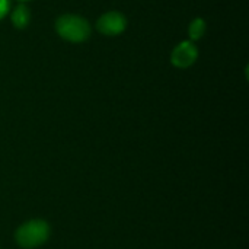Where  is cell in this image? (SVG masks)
Returning a JSON list of instances; mask_svg holds the SVG:
<instances>
[{
	"instance_id": "obj_1",
	"label": "cell",
	"mask_w": 249,
	"mask_h": 249,
	"mask_svg": "<svg viewBox=\"0 0 249 249\" xmlns=\"http://www.w3.org/2000/svg\"><path fill=\"white\" fill-rule=\"evenodd\" d=\"M57 34L70 42H83L90 36L89 22L77 15H63L55 20Z\"/></svg>"
},
{
	"instance_id": "obj_2",
	"label": "cell",
	"mask_w": 249,
	"mask_h": 249,
	"mask_svg": "<svg viewBox=\"0 0 249 249\" xmlns=\"http://www.w3.org/2000/svg\"><path fill=\"white\" fill-rule=\"evenodd\" d=\"M50 235V228L44 220H31L23 223L16 232V242L22 248L32 249L42 245Z\"/></svg>"
},
{
	"instance_id": "obj_3",
	"label": "cell",
	"mask_w": 249,
	"mask_h": 249,
	"mask_svg": "<svg viewBox=\"0 0 249 249\" xmlns=\"http://www.w3.org/2000/svg\"><path fill=\"white\" fill-rule=\"evenodd\" d=\"M96 28H98V31L102 35L117 36V35H120V34H123L125 31V28H127V19H125V16L123 13L115 12V10H111V12L104 13L98 19Z\"/></svg>"
},
{
	"instance_id": "obj_4",
	"label": "cell",
	"mask_w": 249,
	"mask_h": 249,
	"mask_svg": "<svg viewBox=\"0 0 249 249\" xmlns=\"http://www.w3.org/2000/svg\"><path fill=\"white\" fill-rule=\"evenodd\" d=\"M197 57H198V50L194 45V42L182 41L174 48L171 54V63L178 69H188L196 63Z\"/></svg>"
},
{
	"instance_id": "obj_5",
	"label": "cell",
	"mask_w": 249,
	"mask_h": 249,
	"mask_svg": "<svg viewBox=\"0 0 249 249\" xmlns=\"http://www.w3.org/2000/svg\"><path fill=\"white\" fill-rule=\"evenodd\" d=\"M29 20H31V13H29L26 6L19 4V6H16L13 9V12H12V23H13L15 28L23 29V28L28 26Z\"/></svg>"
},
{
	"instance_id": "obj_6",
	"label": "cell",
	"mask_w": 249,
	"mask_h": 249,
	"mask_svg": "<svg viewBox=\"0 0 249 249\" xmlns=\"http://www.w3.org/2000/svg\"><path fill=\"white\" fill-rule=\"evenodd\" d=\"M206 34V20L203 18H196L190 26H188V35L193 41H197L200 38H203V35Z\"/></svg>"
},
{
	"instance_id": "obj_7",
	"label": "cell",
	"mask_w": 249,
	"mask_h": 249,
	"mask_svg": "<svg viewBox=\"0 0 249 249\" xmlns=\"http://www.w3.org/2000/svg\"><path fill=\"white\" fill-rule=\"evenodd\" d=\"M10 9V1L9 0H0V19H3Z\"/></svg>"
},
{
	"instance_id": "obj_8",
	"label": "cell",
	"mask_w": 249,
	"mask_h": 249,
	"mask_svg": "<svg viewBox=\"0 0 249 249\" xmlns=\"http://www.w3.org/2000/svg\"><path fill=\"white\" fill-rule=\"evenodd\" d=\"M20 1H26V0H20Z\"/></svg>"
}]
</instances>
